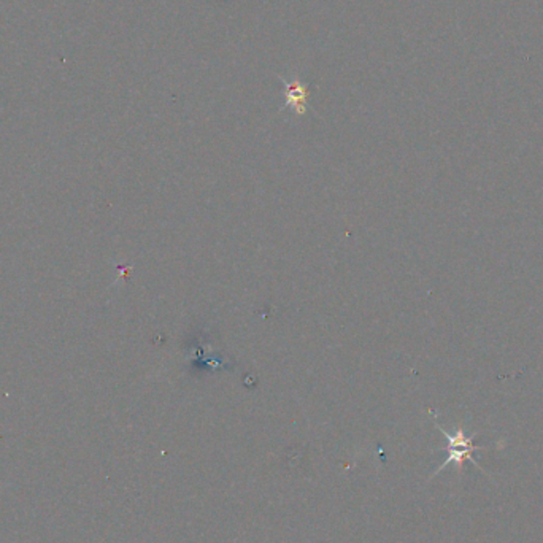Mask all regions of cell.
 Instances as JSON below:
<instances>
[{
    "label": "cell",
    "instance_id": "7a4b0ae2",
    "mask_svg": "<svg viewBox=\"0 0 543 543\" xmlns=\"http://www.w3.org/2000/svg\"><path fill=\"white\" fill-rule=\"evenodd\" d=\"M280 80L285 84V107L291 108L299 116L305 115L308 110V86L299 78L287 81L280 77Z\"/></svg>",
    "mask_w": 543,
    "mask_h": 543
},
{
    "label": "cell",
    "instance_id": "6da1fadb",
    "mask_svg": "<svg viewBox=\"0 0 543 543\" xmlns=\"http://www.w3.org/2000/svg\"><path fill=\"white\" fill-rule=\"evenodd\" d=\"M436 426H437L438 431L443 434L445 438L448 440V448H447L448 458L443 461L442 465L438 467V469L436 470V474H434V475H437L440 470H443L445 467H447L448 464H452V463H454L456 465H458L459 472H463V467H464L465 461H469V463L474 464L479 470L485 472V470H483V467L474 459V456H472V453H474V452H480V449H488V447H477V445H474V438L477 437V434H474V436H467V434L464 432V429H461V427L456 429L454 434H449L448 431H445V429L438 425L437 420H436Z\"/></svg>",
    "mask_w": 543,
    "mask_h": 543
}]
</instances>
